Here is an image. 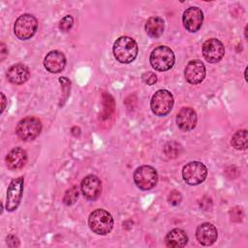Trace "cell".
Returning <instances> with one entry per match:
<instances>
[{
	"label": "cell",
	"instance_id": "6da1fadb",
	"mask_svg": "<svg viewBox=\"0 0 248 248\" xmlns=\"http://www.w3.org/2000/svg\"><path fill=\"white\" fill-rule=\"evenodd\" d=\"M112 50L113 55L118 62L129 64L137 58L139 47L134 39L128 36H121L114 42Z\"/></svg>",
	"mask_w": 248,
	"mask_h": 248
},
{
	"label": "cell",
	"instance_id": "7a4b0ae2",
	"mask_svg": "<svg viewBox=\"0 0 248 248\" xmlns=\"http://www.w3.org/2000/svg\"><path fill=\"white\" fill-rule=\"evenodd\" d=\"M88 226L93 232L99 235H106L109 233L113 228V218L108 211L98 208L90 213Z\"/></svg>",
	"mask_w": 248,
	"mask_h": 248
},
{
	"label": "cell",
	"instance_id": "3957f363",
	"mask_svg": "<svg viewBox=\"0 0 248 248\" xmlns=\"http://www.w3.org/2000/svg\"><path fill=\"white\" fill-rule=\"evenodd\" d=\"M174 53L172 49L167 46H159L155 47L149 56L151 66L160 72H165L172 68L174 65Z\"/></svg>",
	"mask_w": 248,
	"mask_h": 248
},
{
	"label": "cell",
	"instance_id": "277c9868",
	"mask_svg": "<svg viewBox=\"0 0 248 248\" xmlns=\"http://www.w3.org/2000/svg\"><path fill=\"white\" fill-rule=\"evenodd\" d=\"M37 28L38 20L34 16L30 14H23L19 16L14 24L15 35L21 41L31 39L36 33Z\"/></svg>",
	"mask_w": 248,
	"mask_h": 248
},
{
	"label": "cell",
	"instance_id": "5b68a950",
	"mask_svg": "<svg viewBox=\"0 0 248 248\" xmlns=\"http://www.w3.org/2000/svg\"><path fill=\"white\" fill-rule=\"evenodd\" d=\"M42 131V123L39 118L34 116H26L22 118L16 125V134L19 140L24 141L33 140Z\"/></svg>",
	"mask_w": 248,
	"mask_h": 248
},
{
	"label": "cell",
	"instance_id": "8992f818",
	"mask_svg": "<svg viewBox=\"0 0 248 248\" xmlns=\"http://www.w3.org/2000/svg\"><path fill=\"white\" fill-rule=\"evenodd\" d=\"M173 106V96L166 89L156 91L150 101L152 112L157 116H165L169 114Z\"/></svg>",
	"mask_w": 248,
	"mask_h": 248
},
{
	"label": "cell",
	"instance_id": "52a82bcc",
	"mask_svg": "<svg viewBox=\"0 0 248 248\" xmlns=\"http://www.w3.org/2000/svg\"><path fill=\"white\" fill-rule=\"evenodd\" d=\"M135 184L143 191H147L156 186L158 181L157 170L148 165H143L134 171Z\"/></svg>",
	"mask_w": 248,
	"mask_h": 248
},
{
	"label": "cell",
	"instance_id": "ba28073f",
	"mask_svg": "<svg viewBox=\"0 0 248 248\" xmlns=\"http://www.w3.org/2000/svg\"><path fill=\"white\" fill-rule=\"evenodd\" d=\"M207 176L206 167L198 161L186 164L182 169V177L189 185H198L205 180Z\"/></svg>",
	"mask_w": 248,
	"mask_h": 248
},
{
	"label": "cell",
	"instance_id": "9c48e42d",
	"mask_svg": "<svg viewBox=\"0 0 248 248\" xmlns=\"http://www.w3.org/2000/svg\"><path fill=\"white\" fill-rule=\"evenodd\" d=\"M23 185V176H19L11 181L7 190L6 197V209L8 211H15L18 207L22 198Z\"/></svg>",
	"mask_w": 248,
	"mask_h": 248
},
{
	"label": "cell",
	"instance_id": "30bf717a",
	"mask_svg": "<svg viewBox=\"0 0 248 248\" xmlns=\"http://www.w3.org/2000/svg\"><path fill=\"white\" fill-rule=\"evenodd\" d=\"M225 54V46L223 43L216 39L211 38L206 40L202 45V55L209 63L219 62Z\"/></svg>",
	"mask_w": 248,
	"mask_h": 248
},
{
	"label": "cell",
	"instance_id": "8fae6325",
	"mask_svg": "<svg viewBox=\"0 0 248 248\" xmlns=\"http://www.w3.org/2000/svg\"><path fill=\"white\" fill-rule=\"evenodd\" d=\"M182 22L185 29L191 33H195L202 25L203 13L198 7H190L186 9L182 16Z\"/></svg>",
	"mask_w": 248,
	"mask_h": 248
},
{
	"label": "cell",
	"instance_id": "7c38bea8",
	"mask_svg": "<svg viewBox=\"0 0 248 248\" xmlns=\"http://www.w3.org/2000/svg\"><path fill=\"white\" fill-rule=\"evenodd\" d=\"M80 190L88 201H96L102 192V182L98 176L89 174L82 179Z\"/></svg>",
	"mask_w": 248,
	"mask_h": 248
},
{
	"label": "cell",
	"instance_id": "4fadbf2b",
	"mask_svg": "<svg viewBox=\"0 0 248 248\" xmlns=\"http://www.w3.org/2000/svg\"><path fill=\"white\" fill-rule=\"evenodd\" d=\"M205 66L204 64L198 59L191 60L185 67L184 76L186 80L191 84L201 83L205 78Z\"/></svg>",
	"mask_w": 248,
	"mask_h": 248
},
{
	"label": "cell",
	"instance_id": "5bb4252c",
	"mask_svg": "<svg viewBox=\"0 0 248 248\" xmlns=\"http://www.w3.org/2000/svg\"><path fill=\"white\" fill-rule=\"evenodd\" d=\"M44 66L49 73H60L66 66V57L64 53L59 50H51L46 55L44 59Z\"/></svg>",
	"mask_w": 248,
	"mask_h": 248
},
{
	"label": "cell",
	"instance_id": "9a60e30c",
	"mask_svg": "<svg viewBox=\"0 0 248 248\" xmlns=\"http://www.w3.org/2000/svg\"><path fill=\"white\" fill-rule=\"evenodd\" d=\"M198 117L194 108L185 107L182 108L176 115V124L178 128L184 132L193 130L197 125Z\"/></svg>",
	"mask_w": 248,
	"mask_h": 248
},
{
	"label": "cell",
	"instance_id": "2e32d148",
	"mask_svg": "<svg viewBox=\"0 0 248 248\" xmlns=\"http://www.w3.org/2000/svg\"><path fill=\"white\" fill-rule=\"evenodd\" d=\"M218 232L214 225L210 223H202L196 230L197 240L204 246L212 245L217 240Z\"/></svg>",
	"mask_w": 248,
	"mask_h": 248
},
{
	"label": "cell",
	"instance_id": "e0dca14e",
	"mask_svg": "<svg viewBox=\"0 0 248 248\" xmlns=\"http://www.w3.org/2000/svg\"><path fill=\"white\" fill-rule=\"evenodd\" d=\"M5 161L8 169L12 170L21 169L27 162V153L21 147H15L7 154Z\"/></svg>",
	"mask_w": 248,
	"mask_h": 248
},
{
	"label": "cell",
	"instance_id": "ac0fdd59",
	"mask_svg": "<svg viewBox=\"0 0 248 248\" xmlns=\"http://www.w3.org/2000/svg\"><path fill=\"white\" fill-rule=\"evenodd\" d=\"M29 77L30 72L28 67L21 63L11 66L7 72L8 80L14 84H22L28 80Z\"/></svg>",
	"mask_w": 248,
	"mask_h": 248
},
{
	"label": "cell",
	"instance_id": "d6986e66",
	"mask_svg": "<svg viewBox=\"0 0 248 248\" xmlns=\"http://www.w3.org/2000/svg\"><path fill=\"white\" fill-rule=\"evenodd\" d=\"M165 242L168 247L181 248L188 243V235L181 229H173L169 232L165 237Z\"/></svg>",
	"mask_w": 248,
	"mask_h": 248
},
{
	"label": "cell",
	"instance_id": "ffe728a7",
	"mask_svg": "<svg viewBox=\"0 0 248 248\" xmlns=\"http://www.w3.org/2000/svg\"><path fill=\"white\" fill-rule=\"evenodd\" d=\"M164 28V20L159 16H151L147 19L145 23L146 34L151 38H159L163 34Z\"/></svg>",
	"mask_w": 248,
	"mask_h": 248
},
{
	"label": "cell",
	"instance_id": "44dd1931",
	"mask_svg": "<svg viewBox=\"0 0 248 248\" xmlns=\"http://www.w3.org/2000/svg\"><path fill=\"white\" fill-rule=\"evenodd\" d=\"M231 144L237 150H245L248 146V133L247 130H239L235 132L231 140Z\"/></svg>",
	"mask_w": 248,
	"mask_h": 248
},
{
	"label": "cell",
	"instance_id": "7402d4cb",
	"mask_svg": "<svg viewBox=\"0 0 248 248\" xmlns=\"http://www.w3.org/2000/svg\"><path fill=\"white\" fill-rule=\"evenodd\" d=\"M78 195H79L78 186L73 185L71 188H69L65 192V195L63 197V202L66 205H72L77 202V200L78 198Z\"/></svg>",
	"mask_w": 248,
	"mask_h": 248
},
{
	"label": "cell",
	"instance_id": "603a6c76",
	"mask_svg": "<svg viewBox=\"0 0 248 248\" xmlns=\"http://www.w3.org/2000/svg\"><path fill=\"white\" fill-rule=\"evenodd\" d=\"M164 152L169 158H175L179 156L181 152V146L175 141H170L165 145Z\"/></svg>",
	"mask_w": 248,
	"mask_h": 248
},
{
	"label": "cell",
	"instance_id": "cb8c5ba5",
	"mask_svg": "<svg viewBox=\"0 0 248 248\" xmlns=\"http://www.w3.org/2000/svg\"><path fill=\"white\" fill-rule=\"evenodd\" d=\"M74 25V18L72 16L67 15L65 16L59 22V29L63 32L69 31Z\"/></svg>",
	"mask_w": 248,
	"mask_h": 248
},
{
	"label": "cell",
	"instance_id": "d4e9b609",
	"mask_svg": "<svg viewBox=\"0 0 248 248\" xmlns=\"http://www.w3.org/2000/svg\"><path fill=\"white\" fill-rule=\"evenodd\" d=\"M142 80L147 85H153L157 81V76L153 72H145L141 76Z\"/></svg>",
	"mask_w": 248,
	"mask_h": 248
},
{
	"label": "cell",
	"instance_id": "484cf974",
	"mask_svg": "<svg viewBox=\"0 0 248 248\" xmlns=\"http://www.w3.org/2000/svg\"><path fill=\"white\" fill-rule=\"evenodd\" d=\"M168 201L170 202V203H171L172 205H177L180 201H181V195L178 191L173 190L170 193L169 197H168Z\"/></svg>",
	"mask_w": 248,
	"mask_h": 248
},
{
	"label": "cell",
	"instance_id": "4316f807",
	"mask_svg": "<svg viewBox=\"0 0 248 248\" xmlns=\"http://www.w3.org/2000/svg\"><path fill=\"white\" fill-rule=\"evenodd\" d=\"M230 215H231V219L232 221H234V222H240L241 219H242V210L240 207H233L232 208V210L230 211Z\"/></svg>",
	"mask_w": 248,
	"mask_h": 248
},
{
	"label": "cell",
	"instance_id": "83f0119b",
	"mask_svg": "<svg viewBox=\"0 0 248 248\" xmlns=\"http://www.w3.org/2000/svg\"><path fill=\"white\" fill-rule=\"evenodd\" d=\"M7 243H8V246L10 247H18L19 246V240L16 236L13 235V234H10L8 235L7 237Z\"/></svg>",
	"mask_w": 248,
	"mask_h": 248
},
{
	"label": "cell",
	"instance_id": "f1b7e54d",
	"mask_svg": "<svg viewBox=\"0 0 248 248\" xmlns=\"http://www.w3.org/2000/svg\"><path fill=\"white\" fill-rule=\"evenodd\" d=\"M0 54H1V61H3L4 59H5V57L7 56V54H8V50H7V48H6V46L4 45V43H1V52H0Z\"/></svg>",
	"mask_w": 248,
	"mask_h": 248
},
{
	"label": "cell",
	"instance_id": "f546056e",
	"mask_svg": "<svg viewBox=\"0 0 248 248\" xmlns=\"http://www.w3.org/2000/svg\"><path fill=\"white\" fill-rule=\"evenodd\" d=\"M1 101H2V108H1V113H2L6 108V101H7L4 93H1Z\"/></svg>",
	"mask_w": 248,
	"mask_h": 248
},
{
	"label": "cell",
	"instance_id": "4dcf8cb0",
	"mask_svg": "<svg viewBox=\"0 0 248 248\" xmlns=\"http://www.w3.org/2000/svg\"><path fill=\"white\" fill-rule=\"evenodd\" d=\"M247 70H248V68L245 69V73H244V77H245V79H246V80H247Z\"/></svg>",
	"mask_w": 248,
	"mask_h": 248
}]
</instances>
